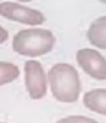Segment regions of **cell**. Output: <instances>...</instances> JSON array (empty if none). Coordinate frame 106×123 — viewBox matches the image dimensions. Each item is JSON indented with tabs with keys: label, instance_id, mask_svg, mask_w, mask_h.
Wrapping results in <instances>:
<instances>
[{
	"label": "cell",
	"instance_id": "obj_3",
	"mask_svg": "<svg viewBox=\"0 0 106 123\" xmlns=\"http://www.w3.org/2000/svg\"><path fill=\"white\" fill-rule=\"evenodd\" d=\"M25 86L31 98L39 100L46 94L48 87V74H45L42 64L35 59L25 62Z\"/></svg>",
	"mask_w": 106,
	"mask_h": 123
},
{
	"label": "cell",
	"instance_id": "obj_6",
	"mask_svg": "<svg viewBox=\"0 0 106 123\" xmlns=\"http://www.w3.org/2000/svg\"><path fill=\"white\" fill-rule=\"evenodd\" d=\"M83 104L99 114L106 116V88H94L84 94Z\"/></svg>",
	"mask_w": 106,
	"mask_h": 123
},
{
	"label": "cell",
	"instance_id": "obj_1",
	"mask_svg": "<svg viewBox=\"0 0 106 123\" xmlns=\"http://www.w3.org/2000/svg\"><path fill=\"white\" fill-rule=\"evenodd\" d=\"M48 83L55 100L61 103H74L81 93V81L77 70L70 64H55L48 71Z\"/></svg>",
	"mask_w": 106,
	"mask_h": 123
},
{
	"label": "cell",
	"instance_id": "obj_10",
	"mask_svg": "<svg viewBox=\"0 0 106 123\" xmlns=\"http://www.w3.org/2000/svg\"><path fill=\"white\" fill-rule=\"evenodd\" d=\"M7 36H9L7 31H6L5 28H2V26H0V43L6 42V41H7Z\"/></svg>",
	"mask_w": 106,
	"mask_h": 123
},
{
	"label": "cell",
	"instance_id": "obj_9",
	"mask_svg": "<svg viewBox=\"0 0 106 123\" xmlns=\"http://www.w3.org/2000/svg\"><path fill=\"white\" fill-rule=\"evenodd\" d=\"M57 123H97V122L86 116H68V117L58 120Z\"/></svg>",
	"mask_w": 106,
	"mask_h": 123
},
{
	"label": "cell",
	"instance_id": "obj_12",
	"mask_svg": "<svg viewBox=\"0 0 106 123\" xmlns=\"http://www.w3.org/2000/svg\"><path fill=\"white\" fill-rule=\"evenodd\" d=\"M99 2H102V3H106V0H99Z\"/></svg>",
	"mask_w": 106,
	"mask_h": 123
},
{
	"label": "cell",
	"instance_id": "obj_11",
	"mask_svg": "<svg viewBox=\"0 0 106 123\" xmlns=\"http://www.w3.org/2000/svg\"><path fill=\"white\" fill-rule=\"evenodd\" d=\"M19 2H31V0H19Z\"/></svg>",
	"mask_w": 106,
	"mask_h": 123
},
{
	"label": "cell",
	"instance_id": "obj_8",
	"mask_svg": "<svg viewBox=\"0 0 106 123\" xmlns=\"http://www.w3.org/2000/svg\"><path fill=\"white\" fill-rule=\"evenodd\" d=\"M19 77V68L12 62L0 61V86L9 84Z\"/></svg>",
	"mask_w": 106,
	"mask_h": 123
},
{
	"label": "cell",
	"instance_id": "obj_5",
	"mask_svg": "<svg viewBox=\"0 0 106 123\" xmlns=\"http://www.w3.org/2000/svg\"><path fill=\"white\" fill-rule=\"evenodd\" d=\"M76 59L80 68L94 80H106V58L96 49L84 48L77 51Z\"/></svg>",
	"mask_w": 106,
	"mask_h": 123
},
{
	"label": "cell",
	"instance_id": "obj_2",
	"mask_svg": "<svg viewBox=\"0 0 106 123\" xmlns=\"http://www.w3.org/2000/svg\"><path fill=\"white\" fill-rule=\"evenodd\" d=\"M55 38L48 29H23L13 38V49L19 55L36 58L52 51Z\"/></svg>",
	"mask_w": 106,
	"mask_h": 123
},
{
	"label": "cell",
	"instance_id": "obj_7",
	"mask_svg": "<svg viewBox=\"0 0 106 123\" xmlns=\"http://www.w3.org/2000/svg\"><path fill=\"white\" fill-rule=\"evenodd\" d=\"M87 39L93 46L106 49V16L96 19L90 25L87 31Z\"/></svg>",
	"mask_w": 106,
	"mask_h": 123
},
{
	"label": "cell",
	"instance_id": "obj_4",
	"mask_svg": "<svg viewBox=\"0 0 106 123\" xmlns=\"http://www.w3.org/2000/svg\"><path fill=\"white\" fill-rule=\"evenodd\" d=\"M0 16H3L9 20L23 23V25H41L45 20V16L42 12H38L35 9L22 6L15 2H2L0 3Z\"/></svg>",
	"mask_w": 106,
	"mask_h": 123
}]
</instances>
